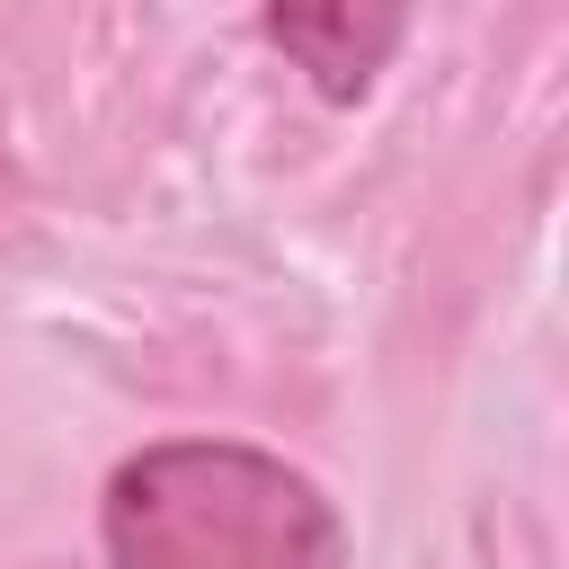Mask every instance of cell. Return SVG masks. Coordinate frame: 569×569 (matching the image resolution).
I'll use <instances>...</instances> for the list:
<instances>
[{
  "label": "cell",
  "instance_id": "7a4b0ae2",
  "mask_svg": "<svg viewBox=\"0 0 569 569\" xmlns=\"http://www.w3.org/2000/svg\"><path fill=\"white\" fill-rule=\"evenodd\" d=\"M258 18L329 107H356L409 36V0H258Z\"/></svg>",
  "mask_w": 569,
  "mask_h": 569
},
{
  "label": "cell",
  "instance_id": "6da1fadb",
  "mask_svg": "<svg viewBox=\"0 0 569 569\" xmlns=\"http://www.w3.org/2000/svg\"><path fill=\"white\" fill-rule=\"evenodd\" d=\"M107 569H347V525L311 471L231 436H169L107 480Z\"/></svg>",
  "mask_w": 569,
  "mask_h": 569
},
{
  "label": "cell",
  "instance_id": "3957f363",
  "mask_svg": "<svg viewBox=\"0 0 569 569\" xmlns=\"http://www.w3.org/2000/svg\"><path fill=\"white\" fill-rule=\"evenodd\" d=\"M0 178H9V151H0Z\"/></svg>",
  "mask_w": 569,
  "mask_h": 569
}]
</instances>
